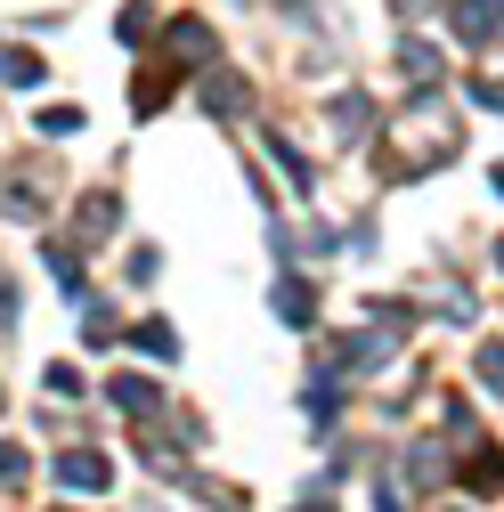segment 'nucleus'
I'll use <instances>...</instances> for the list:
<instances>
[{"mask_svg": "<svg viewBox=\"0 0 504 512\" xmlns=\"http://www.w3.org/2000/svg\"><path fill=\"white\" fill-rule=\"evenodd\" d=\"M49 399H82V374H74L66 358H57V366H49Z\"/></svg>", "mask_w": 504, "mask_h": 512, "instance_id": "obj_17", "label": "nucleus"}, {"mask_svg": "<svg viewBox=\"0 0 504 512\" xmlns=\"http://www.w3.org/2000/svg\"><path fill=\"white\" fill-rule=\"evenodd\" d=\"M131 98H139V106H147V114H155V106H163V98H171V66H147V74H139V82H131Z\"/></svg>", "mask_w": 504, "mask_h": 512, "instance_id": "obj_12", "label": "nucleus"}, {"mask_svg": "<svg viewBox=\"0 0 504 512\" xmlns=\"http://www.w3.org/2000/svg\"><path fill=\"white\" fill-rule=\"evenodd\" d=\"M448 25H456V41H496L504 33V0H448Z\"/></svg>", "mask_w": 504, "mask_h": 512, "instance_id": "obj_3", "label": "nucleus"}, {"mask_svg": "<svg viewBox=\"0 0 504 512\" xmlns=\"http://www.w3.org/2000/svg\"><path fill=\"white\" fill-rule=\"evenodd\" d=\"M49 277H57V285H66V293H82V252H74L66 236H57V244H49Z\"/></svg>", "mask_w": 504, "mask_h": 512, "instance_id": "obj_11", "label": "nucleus"}, {"mask_svg": "<svg viewBox=\"0 0 504 512\" xmlns=\"http://www.w3.org/2000/svg\"><path fill=\"white\" fill-rule=\"evenodd\" d=\"M114 33H122V41H131V49H139V41L155 33V17H147V9H139V0H131V9H122V17H114Z\"/></svg>", "mask_w": 504, "mask_h": 512, "instance_id": "obj_14", "label": "nucleus"}, {"mask_svg": "<svg viewBox=\"0 0 504 512\" xmlns=\"http://www.w3.org/2000/svg\"><path fill=\"white\" fill-rule=\"evenodd\" d=\"M139 350H147V358H171V350H179V334L163 326V317H147V326H139Z\"/></svg>", "mask_w": 504, "mask_h": 512, "instance_id": "obj_13", "label": "nucleus"}, {"mask_svg": "<svg viewBox=\"0 0 504 512\" xmlns=\"http://www.w3.org/2000/svg\"><path fill=\"white\" fill-rule=\"evenodd\" d=\"M277 317H285V326H318V293H309V277L277 285Z\"/></svg>", "mask_w": 504, "mask_h": 512, "instance_id": "obj_5", "label": "nucleus"}, {"mask_svg": "<svg viewBox=\"0 0 504 512\" xmlns=\"http://www.w3.org/2000/svg\"><path fill=\"white\" fill-rule=\"evenodd\" d=\"M106 399H114L122 415H155V407H163V391H155L147 374H114V382H106Z\"/></svg>", "mask_w": 504, "mask_h": 512, "instance_id": "obj_4", "label": "nucleus"}, {"mask_svg": "<svg viewBox=\"0 0 504 512\" xmlns=\"http://www.w3.org/2000/svg\"><path fill=\"white\" fill-rule=\"evenodd\" d=\"M374 512H399V496H391V488H383V504H374Z\"/></svg>", "mask_w": 504, "mask_h": 512, "instance_id": "obj_21", "label": "nucleus"}, {"mask_svg": "<svg viewBox=\"0 0 504 512\" xmlns=\"http://www.w3.org/2000/svg\"><path fill=\"white\" fill-rule=\"evenodd\" d=\"M480 382H488V391H504V342H480Z\"/></svg>", "mask_w": 504, "mask_h": 512, "instance_id": "obj_16", "label": "nucleus"}, {"mask_svg": "<svg viewBox=\"0 0 504 512\" xmlns=\"http://www.w3.org/2000/svg\"><path fill=\"white\" fill-rule=\"evenodd\" d=\"M33 131H41V139H74V131H82V106H74V98H66V106H41Z\"/></svg>", "mask_w": 504, "mask_h": 512, "instance_id": "obj_10", "label": "nucleus"}, {"mask_svg": "<svg viewBox=\"0 0 504 512\" xmlns=\"http://www.w3.org/2000/svg\"><path fill=\"white\" fill-rule=\"evenodd\" d=\"M114 212H122L114 196H90V204H82V228H90V236H106V228H114Z\"/></svg>", "mask_w": 504, "mask_h": 512, "instance_id": "obj_15", "label": "nucleus"}, {"mask_svg": "<svg viewBox=\"0 0 504 512\" xmlns=\"http://www.w3.org/2000/svg\"><path fill=\"white\" fill-rule=\"evenodd\" d=\"M496 196H504V163H496Z\"/></svg>", "mask_w": 504, "mask_h": 512, "instance_id": "obj_22", "label": "nucleus"}, {"mask_svg": "<svg viewBox=\"0 0 504 512\" xmlns=\"http://www.w3.org/2000/svg\"><path fill=\"white\" fill-rule=\"evenodd\" d=\"M41 74L49 66H41L33 49H0V82H9V90H41Z\"/></svg>", "mask_w": 504, "mask_h": 512, "instance_id": "obj_6", "label": "nucleus"}, {"mask_svg": "<svg viewBox=\"0 0 504 512\" xmlns=\"http://www.w3.org/2000/svg\"><path fill=\"white\" fill-rule=\"evenodd\" d=\"M0 480H25V447H9V439H0Z\"/></svg>", "mask_w": 504, "mask_h": 512, "instance_id": "obj_18", "label": "nucleus"}, {"mask_svg": "<svg viewBox=\"0 0 504 512\" xmlns=\"http://www.w3.org/2000/svg\"><path fill=\"white\" fill-rule=\"evenodd\" d=\"M399 66H407V82L423 90V82H439V49H431V41H399Z\"/></svg>", "mask_w": 504, "mask_h": 512, "instance_id": "obj_9", "label": "nucleus"}, {"mask_svg": "<svg viewBox=\"0 0 504 512\" xmlns=\"http://www.w3.org/2000/svg\"><path fill=\"white\" fill-rule=\"evenodd\" d=\"M57 488H82V496H98V488H114V464L98 456V447H66V456H57Z\"/></svg>", "mask_w": 504, "mask_h": 512, "instance_id": "obj_2", "label": "nucleus"}, {"mask_svg": "<svg viewBox=\"0 0 504 512\" xmlns=\"http://www.w3.org/2000/svg\"><path fill=\"white\" fill-rule=\"evenodd\" d=\"M0 326H17V285H9V269H0Z\"/></svg>", "mask_w": 504, "mask_h": 512, "instance_id": "obj_20", "label": "nucleus"}, {"mask_svg": "<svg viewBox=\"0 0 504 512\" xmlns=\"http://www.w3.org/2000/svg\"><path fill=\"white\" fill-rule=\"evenodd\" d=\"M366 114H374V106H366L358 90H342V98H334V139H342V147H350V139H366Z\"/></svg>", "mask_w": 504, "mask_h": 512, "instance_id": "obj_7", "label": "nucleus"}, {"mask_svg": "<svg viewBox=\"0 0 504 512\" xmlns=\"http://www.w3.org/2000/svg\"><path fill=\"white\" fill-rule=\"evenodd\" d=\"M496 261H504V252H496Z\"/></svg>", "mask_w": 504, "mask_h": 512, "instance_id": "obj_24", "label": "nucleus"}, {"mask_svg": "<svg viewBox=\"0 0 504 512\" xmlns=\"http://www.w3.org/2000/svg\"><path fill=\"white\" fill-rule=\"evenodd\" d=\"M57 512H66V504H57Z\"/></svg>", "mask_w": 504, "mask_h": 512, "instance_id": "obj_23", "label": "nucleus"}, {"mask_svg": "<svg viewBox=\"0 0 504 512\" xmlns=\"http://www.w3.org/2000/svg\"><path fill=\"white\" fill-rule=\"evenodd\" d=\"M472 106H488V114H504V82H472Z\"/></svg>", "mask_w": 504, "mask_h": 512, "instance_id": "obj_19", "label": "nucleus"}, {"mask_svg": "<svg viewBox=\"0 0 504 512\" xmlns=\"http://www.w3.org/2000/svg\"><path fill=\"white\" fill-rule=\"evenodd\" d=\"M236 106H244V74H212V82H204V114H220V122H228Z\"/></svg>", "mask_w": 504, "mask_h": 512, "instance_id": "obj_8", "label": "nucleus"}, {"mask_svg": "<svg viewBox=\"0 0 504 512\" xmlns=\"http://www.w3.org/2000/svg\"><path fill=\"white\" fill-rule=\"evenodd\" d=\"M163 49H171V66H212V57H220V41H212L204 17H171L163 25Z\"/></svg>", "mask_w": 504, "mask_h": 512, "instance_id": "obj_1", "label": "nucleus"}]
</instances>
